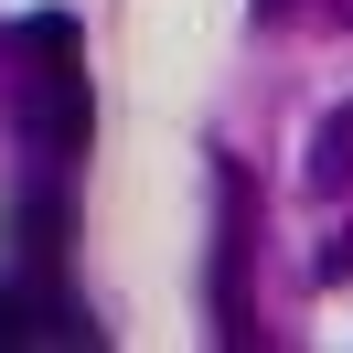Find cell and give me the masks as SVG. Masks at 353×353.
Instances as JSON below:
<instances>
[{
    "label": "cell",
    "mask_w": 353,
    "mask_h": 353,
    "mask_svg": "<svg viewBox=\"0 0 353 353\" xmlns=\"http://www.w3.org/2000/svg\"><path fill=\"white\" fill-rule=\"evenodd\" d=\"M11 118H22V139L43 161H75L97 139V97H86V65L75 54H32V86L11 97Z\"/></svg>",
    "instance_id": "cell-1"
},
{
    "label": "cell",
    "mask_w": 353,
    "mask_h": 353,
    "mask_svg": "<svg viewBox=\"0 0 353 353\" xmlns=\"http://www.w3.org/2000/svg\"><path fill=\"white\" fill-rule=\"evenodd\" d=\"M11 343H97V332L75 321V300H54V289H0V353Z\"/></svg>",
    "instance_id": "cell-2"
},
{
    "label": "cell",
    "mask_w": 353,
    "mask_h": 353,
    "mask_svg": "<svg viewBox=\"0 0 353 353\" xmlns=\"http://www.w3.org/2000/svg\"><path fill=\"white\" fill-rule=\"evenodd\" d=\"M11 236H22L32 268H54V257H65V193H22V203H11Z\"/></svg>",
    "instance_id": "cell-3"
},
{
    "label": "cell",
    "mask_w": 353,
    "mask_h": 353,
    "mask_svg": "<svg viewBox=\"0 0 353 353\" xmlns=\"http://www.w3.org/2000/svg\"><path fill=\"white\" fill-rule=\"evenodd\" d=\"M310 193H353V108H332L310 129Z\"/></svg>",
    "instance_id": "cell-4"
},
{
    "label": "cell",
    "mask_w": 353,
    "mask_h": 353,
    "mask_svg": "<svg viewBox=\"0 0 353 353\" xmlns=\"http://www.w3.org/2000/svg\"><path fill=\"white\" fill-rule=\"evenodd\" d=\"M86 32H75V11H32L22 22V54H75Z\"/></svg>",
    "instance_id": "cell-5"
}]
</instances>
